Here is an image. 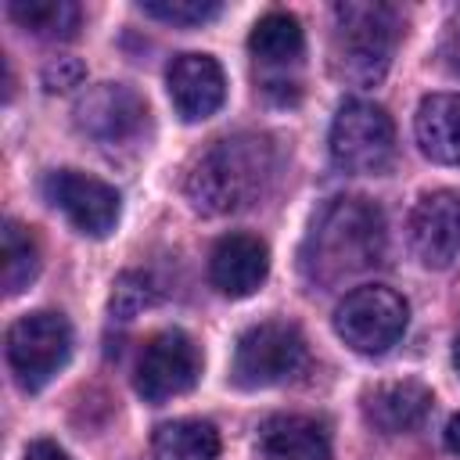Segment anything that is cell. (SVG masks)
<instances>
[{
  "mask_svg": "<svg viewBox=\"0 0 460 460\" xmlns=\"http://www.w3.org/2000/svg\"><path fill=\"white\" fill-rule=\"evenodd\" d=\"M385 248V212L367 198H334L316 212L298 252V270L313 288L331 291L381 266Z\"/></svg>",
  "mask_w": 460,
  "mask_h": 460,
  "instance_id": "6da1fadb",
  "label": "cell"
},
{
  "mask_svg": "<svg viewBox=\"0 0 460 460\" xmlns=\"http://www.w3.org/2000/svg\"><path fill=\"white\" fill-rule=\"evenodd\" d=\"M277 176V147L266 133L216 140L187 172V198L201 216H230L255 205Z\"/></svg>",
  "mask_w": 460,
  "mask_h": 460,
  "instance_id": "7a4b0ae2",
  "label": "cell"
},
{
  "mask_svg": "<svg viewBox=\"0 0 460 460\" xmlns=\"http://www.w3.org/2000/svg\"><path fill=\"white\" fill-rule=\"evenodd\" d=\"M399 29V11L392 4H334L331 72L349 86H377L388 75Z\"/></svg>",
  "mask_w": 460,
  "mask_h": 460,
  "instance_id": "3957f363",
  "label": "cell"
},
{
  "mask_svg": "<svg viewBox=\"0 0 460 460\" xmlns=\"http://www.w3.org/2000/svg\"><path fill=\"white\" fill-rule=\"evenodd\" d=\"M305 367H309V345L298 323L262 320L237 338L230 377L237 388H273L295 381Z\"/></svg>",
  "mask_w": 460,
  "mask_h": 460,
  "instance_id": "277c9868",
  "label": "cell"
},
{
  "mask_svg": "<svg viewBox=\"0 0 460 460\" xmlns=\"http://www.w3.org/2000/svg\"><path fill=\"white\" fill-rule=\"evenodd\" d=\"M331 162L352 176H381L395 158V126L374 101H345L331 122Z\"/></svg>",
  "mask_w": 460,
  "mask_h": 460,
  "instance_id": "5b68a950",
  "label": "cell"
},
{
  "mask_svg": "<svg viewBox=\"0 0 460 460\" xmlns=\"http://www.w3.org/2000/svg\"><path fill=\"white\" fill-rule=\"evenodd\" d=\"M410 323V305L399 291L385 284H367L349 291L334 309V331L338 338L359 352V356H381L388 352Z\"/></svg>",
  "mask_w": 460,
  "mask_h": 460,
  "instance_id": "8992f818",
  "label": "cell"
},
{
  "mask_svg": "<svg viewBox=\"0 0 460 460\" xmlns=\"http://www.w3.org/2000/svg\"><path fill=\"white\" fill-rule=\"evenodd\" d=\"M72 356V327L61 313H25L7 327V367L25 392H40Z\"/></svg>",
  "mask_w": 460,
  "mask_h": 460,
  "instance_id": "52a82bcc",
  "label": "cell"
},
{
  "mask_svg": "<svg viewBox=\"0 0 460 460\" xmlns=\"http://www.w3.org/2000/svg\"><path fill=\"white\" fill-rule=\"evenodd\" d=\"M75 126L101 147L137 144L147 129V101L126 83H97L75 101Z\"/></svg>",
  "mask_w": 460,
  "mask_h": 460,
  "instance_id": "ba28073f",
  "label": "cell"
},
{
  "mask_svg": "<svg viewBox=\"0 0 460 460\" xmlns=\"http://www.w3.org/2000/svg\"><path fill=\"white\" fill-rule=\"evenodd\" d=\"M198 374H201V352L194 338L172 327V331H158L144 345L133 385L147 402H165L190 392L198 385Z\"/></svg>",
  "mask_w": 460,
  "mask_h": 460,
  "instance_id": "9c48e42d",
  "label": "cell"
},
{
  "mask_svg": "<svg viewBox=\"0 0 460 460\" xmlns=\"http://www.w3.org/2000/svg\"><path fill=\"white\" fill-rule=\"evenodd\" d=\"M43 194L86 237H108L115 230V223H119V212H122L119 190L111 183L90 176V172H79V169L47 172Z\"/></svg>",
  "mask_w": 460,
  "mask_h": 460,
  "instance_id": "30bf717a",
  "label": "cell"
},
{
  "mask_svg": "<svg viewBox=\"0 0 460 460\" xmlns=\"http://www.w3.org/2000/svg\"><path fill=\"white\" fill-rule=\"evenodd\" d=\"M410 248L428 270H446L460 255V194L453 190H431L424 194L410 219Z\"/></svg>",
  "mask_w": 460,
  "mask_h": 460,
  "instance_id": "8fae6325",
  "label": "cell"
},
{
  "mask_svg": "<svg viewBox=\"0 0 460 460\" xmlns=\"http://www.w3.org/2000/svg\"><path fill=\"white\" fill-rule=\"evenodd\" d=\"M165 83H169L172 108L183 122H201V119L216 115L223 97H226V75H223L219 61L208 58V54L172 58V65L165 72Z\"/></svg>",
  "mask_w": 460,
  "mask_h": 460,
  "instance_id": "7c38bea8",
  "label": "cell"
},
{
  "mask_svg": "<svg viewBox=\"0 0 460 460\" xmlns=\"http://www.w3.org/2000/svg\"><path fill=\"white\" fill-rule=\"evenodd\" d=\"M270 273V248L252 234H226L212 244L208 280L226 298H248Z\"/></svg>",
  "mask_w": 460,
  "mask_h": 460,
  "instance_id": "4fadbf2b",
  "label": "cell"
},
{
  "mask_svg": "<svg viewBox=\"0 0 460 460\" xmlns=\"http://www.w3.org/2000/svg\"><path fill=\"white\" fill-rule=\"evenodd\" d=\"M431 388L406 377V381H388V385H377L363 395V417L374 431L381 435H406L413 431L428 410H431Z\"/></svg>",
  "mask_w": 460,
  "mask_h": 460,
  "instance_id": "5bb4252c",
  "label": "cell"
},
{
  "mask_svg": "<svg viewBox=\"0 0 460 460\" xmlns=\"http://www.w3.org/2000/svg\"><path fill=\"white\" fill-rule=\"evenodd\" d=\"M262 460H331V435L323 420L305 413H277L259 428Z\"/></svg>",
  "mask_w": 460,
  "mask_h": 460,
  "instance_id": "9a60e30c",
  "label": "cell"
},
{
  "mask_svg": "<svg viewBox=\"0 0 460 460\" xmlns=\"http://www.w3.org/2000/svg\"><path fill=\"white\" fill-rule=\"evenodd\" d=\"M413 133L431 162L460 165V93H428L417 108Z\"/></svg>",
  "mask_w": 460,
  "mask_h": 460,
  "instance_id": "2e32d148",
  "label": "cell"
},
{
  "mask_svg": "<svg viewBox=\"0 0 460 460\" xmlns=\"http://www.w3.org/2000/svg\"><path fill=\"white\" fill-rule=\"evenodd\" d=\"M248 50L259 65L266 68H288V65H298L302 61V50H305V36H302V25L295 14L288 11H270L255 22L252 36H248Z\"/></svg>",
  "mask_w": 460,
  "mask_h": 460,
  "instance_id": "e0dca14e",
  "label": "cell"
},
{
  "mask_svg": "<svg viewBox=\"0 0 460 460\" xmlns=\"http://www.w3.org/2000/svg\"><path fill=\"white\" fill-rule=\"evenodd\" d=\"M151 456L155 460H216L219 431L216 424L198 420V417L165 420L151 435Z\"/></svg>",
  "mask_w": 460,
  "mask_h": 460,
  "instance_id": "ac0fdd59",
  "label": "cell"
},
{
  "mask_svg": "<svg viewBox=\"0 0 460 460\" xmlns=\"http://www.w3.org/2000/svg\"><path fill=\"white\" fill-rule=\"evenodd\" d=\"M7 14L40 40H72L83 22L79 4L72 0H11Z\"/></svg>",
  "mask_w": 460,
  "mask_h": 460,
  "instance_id": "d6986e66",
  "label": "cell"
},
{
  "mask_svg": "<svg viewBox=\"0 0 460 460\" xmlns=\"http://www.w3.org/2000/svg\"><path fill=\"white\" fill-rule=\"evenodd\" d=\"M40 273V244L29 226L18 219L4 223V291L18 295L25 291Z\"/></svg>",
  "mask_w": 460,
  "mask_h": 460,
  "instance_id": "ffe728a7",
  "label": "cell"
},
{
  "mask_svg": "<svg viewBox=\"0 0 460 460\" xmlns=\"http://www.w3.org/2000/svg\"><path fill=\"white\" fill-rule=\"evenodd\" d=\"M140 11L165 25H205L219 18L223 4L216 0H140Z\"/></svg>",
  "mask_w": 460,
  "mask_h": 460,
  "instance_id": "44dd1931",
  "label": "cell"
},
{
  "mask_svg": "<svg viewBox=\"0 0 460 460\" xmlns=\"http://www.w3.org/2000/svg\"><path fill=\"white\" fill-rule=\"evenodd\" d=\"M151 302H155V288H151V280H147L144 273H122V277L115 280V291H111V313H115L119 320L137 316V313L147 309Z\"/></svg>",
  "mask_w": 460,
  "mask_h": 460,
  "instance_id": "7402d4cb",
  "label": "cell"
},
{
  "mask_svg": "<svg viewBox=\"0 0 460 460\" xmlns=\"http://www.w3.org/2000/svg\"><path fill=\"white\" fill-rule=\"evenodd\" d=\"M83 65L75 61V58H58V61H50L47 68H43V86L50 90V93H61V90H72V86H79L83 83Z\"/></svg>",
  "mask_w": 460,
  "mask_h": 460,
  "instance_id": "603a6c76",
  "label": "cell"
},
{
  "mask_svg": "<svg viewBox=\"0 0 460 460\" xmlns=\"http://www.w3.org/2000/svg\"><path fill=\"white\" fill-rule=\"evenodd\" d=\"M442 58H446V65L460 75V14L449 22V29H446V40H442Z\"/></svg>",
  "mask_w": 460,
  "mask_h": 460,
  "instance_id": "cb8c5ba5",
  "label": "cell"
},
{
  "mask_svg": "<svg viewBox=\"0 0 460 460\" xmlns=\"http://www.w3.org/2000/svg\"><path fill=\"white\" fill-rule=\"evenodd\" d=\"M25 460H72V456H68L58 442H50V438H36V442H29Z\"/></svg>",
  "mask_w": 460,
  "mask_h": 460,
  "instance_id": "d4e9b609",
  "label": "cell"
},
{
  "mask_svg": "<svg viewBox=\"0 0 460 460\" xmlns=\"http://www.w3.org/2000/svg\"><path fill=\"white\" fill-rule=\"evenodd\" d=\"M446 449L460 456V413H453L449 424H446Z\"/></svg>",
  "mask_w": 460,
  "mask_h": 460,
  "instance_id": "484cf974",
  "label": "cell"
},
{
  "mask_svg": "<svg viewBox=\"0 0 460 460\" xmlns=\"http://www.w3.org/2000/svg\"><path fill=\"white\" fill-rule=\"evenodd\" d=\"M453 367H456V374H460V334H456V341H453Z\"/></svg>",
  "mask_w": 460,
  "mask_h": 460,
  "instance_id": "4316f807",
  "label": "cell"
}]
</instances>
